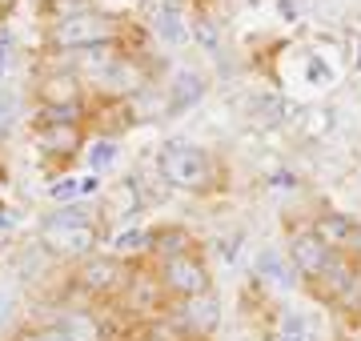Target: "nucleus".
Segmentation results:
<instances>
[{
	"instance_id": "1",
	"label": "nucleus",
	"mask_w": 361,
	"mask_h": 341,
	"mask_svg": "<svg viewBox=\"0 0 361 341\" xmlns=\"http://www.w3.org/2000/svg\"><path fill=\"white\" fill-rule=\"evenodd\" d=\"M145 49V28L125 13L101 8V4H77L44 20V53L73 56L89 49Z\"/></svg>"
},
{
	"instance_id": "2",
	"label": "nucleus",
	"mask_w": 361,
	"mask_h": 341,
	"mask_svg": "<svg viewBox=\"0 0 361 341\" xmlns=\"http://www.w3.org/2000/svg\"><path fill=\"white\" fill-rule=\"evenodd\" d=\"M97 241H101V233H97V213H89L80 201L61 205V209L52 213V217H44V225H40V245L49 253H56V257H89L97 249Z\"/></svg>"
},
{
	"instance_id": "3",
	"label": "nucleus",
	"mask_w": 361,
	"mask_h": 341,
	"mask_svg": "<svg viewBox=\"0 0 361 341\" xmlns=\"http://www.w3.org/2000/svg\"><path fill=\"white\" fill-rule=\"evenodd\" d=\"M157 173L165 177L173 189H185V193H209L217 185V161L209 149L193 141H169L161 144L157 153Z\"/></svg>"
},
{
	"instance_id": "4",
	"label": "nucleus",
	"mask_w": 361,
	"mask_h": 341,
	"mask_svg": "<svg viewBox=\"0 0 361 341\" xmlns=\"http://www.w3.org/2000/svg\"><path fill=\"white\" fill-rule=\"evenodd\" d=\"M32 101H37L40 113H56V117H85L92 105L89 85L65 61L37 73V80H32Z\"/></svg>"
},
{
	"instance_id": "5",
	"label": "nucleus",
	"mask_w": 361,
	"mask_h": 341,
	"mask_svg": "<svg viewBox=\"0 0 361 341\" xmlns=\"http://www.w3.org/2000/svg\"><path fill=\"white\" fill-rule=\"evenodd\" d=\"M32 141L44 157H77L89 149V129L85 117H56V113H40L32 120Z\"/></svg>"
},
{
	"instance_id": "6",
	"label": "nucleus",
	"mask_w": 361,
	"mask_h": 341,
	"mask_svg": "<svg viewBox=\"0 0 361 341\" xmlns=\"http://www.w3.org/2000/svg\"><path fill=\"white\" fill-rule=\"evenodd\" d=\"M161 285L173 297H180V302H201V297H209V265L197 253L165 257V265H161Z\"/></svg>"
},
{
	"instance_id": "7",
	"label": "nucleus",
	"mask_w": 361,
	"mask_h": 341,
	"mask_svg": "<svg viewBox=\"0 0 361 341\" xmlns=\"http://www.w3.org/2000/svg\"><path fill=\"white\" fill-rule=\"evenodd\" d=\"M289 261H293V269L305 277V281H325L329 269L341 261V253H337L334 245H325L313 229H301V233H293V241H289Z\"/></svg>"
},
{
	"instance_id": "8",
	"label": "nucleus",
	"mask_w": 361,
	"mask_h": 341,
	"mask_svg": "<svg viewBox=\"0 0 361 341\" xmlns=\"http://www.w3.org/2000/svg\"><path fill=\"white\" fill-rule=\"evenodd\" d=\"M129 281V269L121 265V257H113V253H92V257H85V265L77 269V285L85 289V293H113V289H121Z\"/></svg>"
},
{
	"instance_id": "9",
	"label": "nucleus",
	"mask_w": 361,
	"mask_h": 341,
	"mask_svg": "<svg viewBox=\"0 0 361 341\" xmlns=\"http://www.w3.org/2000/svg\"><path fill=\"white\" fill-rule=\"evenodd\" d=\"M313 233L322 237L325 245H334L337 253L349 249V241H353V233H357V225L349 221V217H341V213H329V217H322V221L313 225Z\"/></svg>"
},
{
	"instance_id": "10",
	"label": "nucleus",
	"mask_w": 361,
	"mask_h": 341,
	"mask_svg": "<svg viewBox=\"0 0 361 341\" xmlns=\"http://www.w3.org/2000/svg\"><path fill=\"white\" fill-rule=\"evenodd\" d=\"M145 249H153V233L149 229H116L109 237V253L113 257H137Z\"/></svg>"
},
{
	"instance_id": "11",
	"label": "nucleus",
	"mask_w": 361,
	"mask_h": 341,
	"mask_svg": "<svg viewBox=\"0 0 361 341\" xmlns=\"http://www.w3.org/2000/svg\"><path fill=\"white\" fill-rule=\"evenodd\" d=\"M56 326L68 333V341H101V326L89 314H65Z\"/></svg>"
},
{
	"instance_id": "12",
	"label": "nucleus",
	"mask_w": 361,
	"mask_h": 341,
	"mask_svg": "<svg viewBox=\"0 0 361 341\" xmlns=\"http://www.w3.org/2000/svg\"><path fill=\"white\" fill-rule=\"evenodd\" d=\"M113 161H116V141L113 137H92L89 149H85V165H89L92 173H101V169H109Z\"/></svg>"
},
{
	"instance_id": "13",
	"label": "nucleus",
	"mask_w": 361,
	"mask_h": 341,
	"mask_svg": "<svg viewBox=\"0 0 361 341\" xmlns=\"http://www.w3.org/2000/svg\"><path fill=\"white\" fill-rule=\"evenodd\" d=\"M20 341H68V333L61 326H44V329H28Z\"/></svg>"
},
{
	"instance_id": "14",
	"label": "nucleus",
	"mask_w": 361,
	"mask_h": 341,
	"mask_svg": "<svg viewBox=\"0 0 361 341\" xmlns=\"http://www.w3.org/2000/svg\"><path fill=\"white\" fill-rule=\"evenodd\" d=\"M16 233V217H13V209H4V205H0V241H4V237H13Z\"/></svg>"
},
{
	"instance_id": "15",
	"label": "nucleus",
	"mask_w": 361,
	"mask_h": 341,
	"mask_svg": "<svg viewBox=\"0 0 361 341\" xmlns=\"http://www.w3.org/2000/svg\"><path fill=\"white\" fill-rule=\"evenodd\" d=\"M16 8H20V0H0V20H8Z\"/></svg>"
},
{
	"instance_id": "16",
	"label": "nucleus",
	"mask_w": 361,
	"mask_h": 341,
	"mask_svg": "<svg viewBox=\"0 0 361 341\" xmlns=\"http://www.w3.org/2000/svg\"><path fill=\"white\" fill-rule=\"evenodd\" d=\"M281 341H301V337H281Z\"/></svg>"
}]
</instances>
